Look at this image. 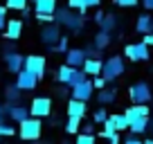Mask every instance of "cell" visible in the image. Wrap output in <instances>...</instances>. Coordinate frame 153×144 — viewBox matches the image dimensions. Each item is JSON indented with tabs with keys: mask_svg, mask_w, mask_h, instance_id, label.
Listing matches in <instances>:
<instances>
[{
	"mask_svg": "<svg viewBox=\"0 0 153 144\" xmlns=\"http://www.w3.org/2000/svg\"><path fill=\"white\" fill-rule=\"evenodd\" d=\"M54 16H56V23L63 25V27H68L70 32L79 34L83 29V14H72L70 7H56V11H54Z\"/></svg>",
	"mask_w": 153,
	"mask_h": 144,
	"instance_id": "1",
	"label": "cell"
},
{
	"mask_svg": "<svg viewBox=\"0 0 153 144\" xmlns=\"http://www.w3.org/2000/svg\"><path fill=\"white\" fill-rule=\"evenodd\" d=\"M43 133V124L38 122V117H27L25 122L18 124V135L20 140H27V142H36Z\"/></svg>",
	"mask_w": 153,
	"mask_h": 144,
	"instance_id": "2",
	"label": "cell"
},
{
	"mask_svg": "<svg viewBox=\"0 0 153 144\" xmlns=\"http://www.w3.org/2000/svg\"><path fill=\"white\" fill-rule=\"evenodd\" d=\"M122 74H124V59L115 54V56H110L108 61L104 63V70H101V77H104V79H106L108 83H113L115 79H117V77H122Z\"/></svg>",
	"mask_w": 153,
	"mask_h": 144,
	"instance_id": "3",
	"label": "cell"
},
{
	"mask_svg": "<svg viewBox=\"0 0 153 144\" xmlns=\"http://www.w3.org/2000/svg\"><path fill=\"white\" fill-rule=\"evenodd\" d=\"M29 113L32 117H50L52 115V99L50 97H34L29 104Z\"/></svg>",
	"mask_w": 153,
	"mask_h": 144,
	"instance_id": "4",
	"label": "cell"
},
{
	"mask_svg": "<svg viewBox=\"0 0 153 144\" xmlns=\"http://www.w3.org/2000/svg\"><path fill=\"white\" fill-rule=\"evenodd\" d=\"M5 113H7V117L9 120H14V122H25L27 117H32V113H29V108H25L20 101H7V106H5Z\"/></svg>",
	"mask_w": 153,
	"mask_h": 144,
	"instance_id": "5",
	"label": "cell"
},
{
	"mask_svg": "<svg viewBox=\"0 0 153 144\" xmlns=\"http://www.w3.org/2000/svg\"><path fill=\"white\" fill-rule=\"evenodd\" d=\"M61 39H63L61 27H59V25H54V23L45 25V27L41 29V41H43V43L48 45V48H54V45H56Z\"/></svg>",
	"mask_w": 153,
	"mask_h": 144,
	"instance_id": "6",
	"label": "cell"
},
{
	"mask_svg": "<svg viewBox=\"0 0 153 144\" xmlns=\"http://www.w3.org/2000/svg\"><path fill=\"white\" fill-rule=\"evenodd\" d=\"M131 101L133 104H149L151 101V88H149V83H144V81H140V83H135L133 88H131Z\"/></svg>",
	"mask_w": 153,
	"mask_h": 144,
	"instance_id": "7",
	"label": "cell"
},
{
	"mask_svg": "<svg viewBox=\"0 0 153 144\" xmlns=\"http://www.w3.org/2000/svg\"><path fill=\"white\" fill-rule=\"evenodd\" d=\"M124 54L131 59V61H146L151 54H149V45L144 43H131V45H126V50H124Z\"/></svg>",
	"mask_w": 153,
	"mask_h": 144,
	"instance_id": "8",
	"label": "cell"
},
{
	"mask_svg": "<svg viewBox=\"0 0 153 144\" xmlns=\"http://www.w3.org/2000/svg\"><path fill=\"white\" fill-rule=\"evenodd\" d=\"M38 74H34L32 70H27V68H23V70L16 74V83L20 86V90H34L36 88V83H38Z\"/></svg>",
	"mask_w": 153,
	"mask_h": 144,
	"instance_id": "9",
	"label": "cell"
},
{
	"mask_svg": "<svg viewBox=\"0 0 153 144\" xmlns=\"http://www.w3.org/2000/svg\"><path fill=\"white\" fill-rule=\"evenodd\" d=\"M25 68L32 70L34 74H38V77H43L45 74V56H41V54H29V56H25Z\"/></svg>",
	"mask_w": 153,
	"mask_h": 144,
	"instance_id": "10",
	"label": "cell"
},
{
	"mask_svg": "<svg viewBox=\"0 0 153 144\" xmlns=\"http://www.w3.org/2000/svg\"><path fill=\"white\" fill-rule=\"evenodd\" d=\"M86 50H81V48H70L65 52V63L68 65H72V68H83V63H86Z\"/></svg>",
	"mask_w": 153,
	"mask_h": 144,
	"instance_id": "11",
	"label": "cell"
},
{
	"mask_svg": "<svg viewBox=\"0 0 153 144\" xmlns=\"http://www.w3.org/2000/svg\"><path fill=\"white\" fill-rule=\"evenodd\" d=\"M92 90H95V83H90L86 79V81H81V83H76L74 88H72V97H74V99H81V101H88L92 97Z\"/></svg>",
	"mask_w": 153,
	"mask_h": 144,
	"instance_id": "12",
	"label": "cell"
},
{
	"mask_svg": "<svg viewBox=\"0 0 153 144\" xmlns=\"http://www.w3.org/2000/svg\"><path fill=\"white\" fill-rule=\"evenodd\" d=\"M5 63H7V70L16 74V72H20L25 68V56H20L16 50L14 52H5Z\"/></svg>",
	"mask_w": 153,
	"mask_h": 144,
	"instance_id": "13",
	"label": "cell"
},
{
	"mask_svg": "<svg viewBox=\"0 0 153 144\" xmlns=\"http://www.w3.org/2000/svg\"><path fill=\"white\" fill-rule=\"evenodd\" d=\"M20 34H23V20L20 18H11L7 20V27H5V39L7 41H18Z\"/></svg>",
	"mask_w": 153,
	"mask_h": 144,
	"instance_id": "14",
	"label": "cell"
},
{
	"mask_svg": "<svg viewBox=\"0 0 153 144\" xmlns=\"http://www.w3.org/2000/svg\"><path fill=\"white\" fill-rule=\"evenodd\" d=\"M151 115V108L146 104H133L131 108H126V117L128 122H135V120H142V117H149Z\"/></svg>",
	"mask_w": 153,
	"mask_h": 144,
	"instance_id": "15",
	"label": "cell"
},
{
	"mask_svg": "<svg viewBox=\"0 0 153 144\" xmlns=\"http://www.w3.org/2000/svg\"><path fill=\"white\" fill-rule=\"evenodd\" d=\"M86 111H88V108H86V101L74 99V97L68 101V117H81V120H83Z\"/></svg>",
	"mask_w": 153,
	"mask_h": 144,
	"instance_id": "16",
	"label": "cell"
},
{
	"mask_svg": "<svg viewBox=\"0 0 153 144\" xmlns=\"http://www.w3.org/2000/svg\"><path fill=\"white\" fill-rule=\"evenodd\" d=\"M101 70H104L101 59H86V63H83V72H86L88 77H99Z\"/></svg>",
	"mask_w": 153,
	"mask_h": 144,
	"instance_id": "17",
	"label": "cell"
},
{
	"mask_svg": "<svg viewBox=\"0 0 153 144\" xmlns=\"http://www.w3.org/2000/svg\"><path fill=\"white\" fill-rule=\"evenodd\" d=\"M56 11V0H36L34 2V14H54Z\"/></svg>",
	"mask_w": 153,
	"mask_h": 144,
	"instance_id": "18",
	"label": "cell"
},
{
	"mask_svg": "<svg viewBox=\"0 0 153 144\" xmlns=\"http://www.w3.org/2000/svg\"><path fill=\"white\" fill-rule=\"evenodd\" d=\"M135 29H137L140 34L153 32V18H151L149 14H140V16H137V23H135Z\"/></svg>",
	"mask_w": 153,
	"mask_h": 144,
	"instance_id": "19",
	"label": "cell"
},
{
	"mask_svg": "<svg viewBox=\"0 0 153 144\" xmlns=\"http://www.w3.org/2000/svg\"><path fill=\"white\" fill-rule=\"evenodd\" d=\"M74 70H76V68L68 65V63H65V65H61V68L56 70V77H59V81L68 86V83H70V79H72V74H74Z\"/></svg>",
	"mask_w": 153,
	"mask_h": 144,
	"instance_id": "20",
	"label": "cell"
},
{
	"mask_svg": "<svg viewBox=\"0 0 153 144\" xmlns=\"http://www.w3.org/2000/svg\"><path fill=\"white\" fill-rule=\"evenodd\" d=\"M110 122L115 124V128H117V131H124V128H128V126H131V122H128V117H126V113H120V115H110Z\"/></svg>",
	"mask_w": 153,
	"mask_h": 144,
	"instance_id": "21",
	"label": "cell"
},
{
	"mask_svg": "<svg viewBox=\"0 0 153 144\" xmlns=\"http://www.w3.org/2000/svg\"><path fill=\"white\" fill-rule=\"evenodd\" d=\"M115 97H117V92H115L113 88H101L99 95H97V99H99V104H113Z\"/></svg>",
	"mask_w": 153,
	"mask_h": 144,
	"instance_id": "22",
	"label": "cell"
},
{
	"mask_svg": "<svg viewBox=\"0 0 153 144\" xmlns=\"http://www.w3.org/2000/svg\"><path fill=\"white\" fill-rule=\"evenodd\" d=\"M131 133H135V135H140V133H144V131L149 128V117H142V120H135V122H131Z\"/></svg>",
	"mask_w": 153,
	"mask_h": 144,
	"instance_id": "23",
	"label": "cell"
},
{
	"mask_svg": "<svg viewBox=\"0 0 153 144\" xmlns=\"http://www.w3.org/2000/svg\"><path fill=\"white\" fill-rule=\"evenodd\" d=\"M79 131H81V117H68V122H65V133L74 135V133H79Z\"/></svg>",
	"mask_w": 153,
	"mask_h": 144,
	"instance_id": "24",
	"label": "cell"
},
{
	"mask_svg": "<svg viewBox=\"0 0 153 144\" xmlns=\"http://www.w3.org/2000/svg\"><path fill=\"white\" fill-rule=\"evenodd\" d=\"M20 86L18 83H9L7 86V90H5V95H7V101H20Z\"/></svg>",
	"mask_w": 153,
	"mask_h": 144,
	"instance_id": "25",
	"label": "cell"
},
{
	"mask_svg": "<svg viewBox=\"0 0 153 144\" xmlns=\"http://www.w3.org/2000/svg\"><path fill=\"white\" fill-rule=\"evenodd\" d=\"M92 43H95L99 50H104L106 45L110 43V32H106V29H99V34L95 36V41H92Z\"/></svg>",
	"mask_w": 153,
	"mask_h": 144,
	"instance_id": "26",
	"label": "cell"
},
{
	"mask_svg": "<svg viewBox=\"0 0 153 144\" xmlns=\"http://www.w3.org/2000/svg\"><path fill=\"white\" fill-rule=\"evenodd\" d=\"M115 25H117V18H115L113 14H104V18H101L99 27H101V29H106V32H113Z\"/></svg>",
	"mask_w": 153,
	"mask_h": 144,
	"instance_id": "27",
	"label": "cell"
},
{
	"mask_svg": "<svg viewBox=\"0 0 153 144\" xmlns=\"http://www.w3.org/2000/svg\"><path fill=\"white\" fill-rule=\"evenodd\" d=\"M101 126H104V128H101V137H106V140H110L115 133H117V128H115V124L110 122V117H108V120H106Z\"/></svg>",
	"mask_w": 153,
	"mask_h": 144,
	"instance_id": "28",
	"label": "cell"
},
{
	"mask_svg": "<svg viewBox=\"0 0 153 144\" xmlns=\"http://www.w3.org/2000/svg\"><path fill=\"white\" fill-rule=\"evenodd\" d=\"M81 81H86V72L76 68V70H74V74H72V79H70V83H68V86H70V88H74L76 83H81Z\"/></svg>",
	"mask_w": 153,
	"mask_h": 144,
	"instance_id": "29",
	"label": "cell"
},
{
	"mask_svg": "<svg viewBox=\"0 0 153 144\" xmlns=\"http://www.w3.org/2000/svg\"><path fill=\"white\" fill-rule=\"evenodd\" d=\"M68 7H70V9H76L79 14H86L88 11V7H86L83 0H68Z\"/></svg>",
	"mask_w": 153,
	"mask_h": 144,
	"instance_id": "30",
	"label": "cell"
},
{
	"mask_svg": "<svg viewBox=\"0 0 153 144\" xmlns=\"http://www.w3.org/2000/svg\"><path fill=\"white\" fill-rule=\"evenodd\" d=\"M29 0H7V7L9 9H16V11H23L25 7H27Z\"/></svg>",
	"mask_w": 153,
	"mask_h": 144,
	"instance_id": "31",
	"label": "cell"
},
{
	"mask_svg": "<svg viewBox=\"0 0 153 144\" xmlns=\"http://www.w3.org/2000/svg\"><path fill=\"white\" fill-rule=\"evenodd\" d=\"M83 50H86V56H88V59H99V56H101V54H99L101 50L97 48L95 43H92V45H86V48H83Z\"/></svg>",
	"mask_w": 153,
	"mask_h": 144,
	"instance_id": "32",
	"label": "cell"
},
{
	"mask_svg": "<svg viewBox=\"0 0 153 144\" xmlns=\"http://www.w3.org/2000/svg\"><path fill=\"white\" fill-rule=\"evenodd\" d=\"M50 50H52V52H63V54H65L68 50H70V48H68V36H63V39L59 41L54 48H50Z\"/></svg>",
	"mask_w": 153,
	"mask_h": 144,
	"instance_id": "33",
	"label": "cell"
},
{
	"mask_svg": "<svg viewBox=\"0 0 153 144\" xmlns=\"http://www.w3.org/2000/svg\"><path fill=\"white\" fill-rule=\"evenodd\" d=\"M14 133H16L14 126H9L7 122H0V135H7V137H11Z\"/></svg>",
	"mask_w": 153,
	"mask_h": 144,
	"instance_id": "34",
	"label": "cell"
},
{
	"mask_svg": "<svg viewBox=\"0 0 153 144\" xmlns=\"http://www.w3.org/2000/svg\"><path fill=\"white\" fill-rule=\"evenodd\" d=\"M36 20H38V23L50 25V23H54V20H56V16H54V14H36Z\"/></svg>",
	"mask_w": 153,
	"mask_h": 144,
	"instance_id": "35",
	"label": "cell"
},
{
	"mask_svg": "<svg viewBox=\"0 0 153 144\" xmlns=\"http://www.w3.org/2000/svg\"><path fill=\"white\" fill-rule=\"evenodd\" d=\"M74 144H95V137H92L90 133H81L79 137H76Z\"/></svg>",
	"mask_w": 153,
	"mask_h": 144,
	"instance_id": "36",
	"label": "cell"
},
{
	"mask_svg": "<svg viewBox=\"0 0 153 144\" xmlns=\"http://www.w3.org/2000/svg\"><path fill=\"white\" fill-rule=\"evenodd\" d=\"M7 9H9L7 5H0V29L7 27Z\"/></svg>",
	"mask_w": 153,
	"mask_h": 144,
	"instance_id": "37",
	"label": "cell"
},
{
	"mask_svg": "<svg viewBox=\"0 0 153 144\" xmlns=\"http://www.w3.org/2000/svg\"><path fill=\"white\" fill-rule=\"evenodd\" d=\"M108 117H110V115H106L104 108H97V113H95V122H97V124H104Z\"/></svg>",
	"mask_w": 153,
	"mask_h": 144,
	"instance_id": "38",
	"label": "cell"
},
{
	"mask_svg": "<svg viewBox=\"0 0 153 144\" xmlns=\"http://www.w3.org/2000/svg\"><path fill=\"white\" fill-rule=\"evenodd\" d=\"M81 131L83 133H95V124H92V122H86V124H81Z\"/></svg>",
	"mask_w": 153,
	"mask_h": 144,
	"instance_id": "39",
	"label": "cell"
},
{
	"mask_svg": "<svg viewBox=\"0 0 153 144\" xmlns=\"http://www.w3.org/2000/svg\"><path fill=\"white\" fill-rule=\"evenodd\" d=\"M140 0H117V5L120 7H135Z\"/></svg>",
	"mask_w": 153,
	"mask_h": 144,
	"instance_id": "40",
	"label": "cell"
},
{
	"mask_svg": "<svg viewBox=\"0 0 153 144\" xmlns=\"http://www.w3.org/2000/svg\"><path fill=\"white\" fill-rule=\"evenodd\" d=\"M106 83H108V81H106V79L101 77V74L95 79V88H99V90H101V88H106Z\"/></svg>",
	"mask_w": 153,
	"mask_h": 144,
	"instance_id": "41",
	"label": "cell"
},
{
	"mask_svg": "<svg viewBox=\"0 0 153 144\" xmlns=\"http://www.w3.org/2000/svg\"><path fill=\"white\" fill-rule=\"evenodd\" d=\"M144 43H146V45H153V32L144 34Z\"/></svg>",
	"mask_w": 153,
	"mask_h": 144,
	"instance_id": "42",
	"label": "cell"
},
{
	"mask_svg": "<svg viewBox=\"0 0 153 144\" xmlns=\"http://www.w3.org/2000/svg\"><path fill=\"white\" fill-rule=\"evenodd\" d=\"M83 2H86V7H99L101 0H83Z\"/></svg>",
	"mask_w": 153,
	"mask_h": 144,
	"instance_id": "43",
	"label": "cell"
},
{
	"mask_svg": "<svg viewBox=\"0 0 153 144\" xmlns=\"http://www.w3.org/2000/svg\"><path fill=\"white\" fill-rule=\"evenodd\" d=\"M124 144H144V142H142V140H137V137H128Z\"/></svg>",
	"mask_w": 153,
	"mask_h": 144,
	"instance_id": "44",
	"label": "cell"
},
{
	"mask_svg": "<svg viewBox=\"0 0 153 144\" xmlns=\"http://www.w3.org/2000/svg\"><path fill=\"white\" fill-rule=\"evenodd\" d=\"M142 5L146 7L149 11H153V0H142Z\"/></svg>",
	"mask_w": 153,
	"mask_h": 144,
	"instance_id": "45",
	"label": "cell"
},
{
	"mask_svg": "<svg viewBox=\"0 0 153 144\" xmlns=\"http://www.w3.org/2000/svg\"><path fill=\"white\" fill-rule=\"evenodd\" d=\"M108 142H110V144H120V137H117V133H115V135H113V137H110V140H108Z\"/></svg>",
	"mask_w": 153,
	"mask_h": 144,
	"instance_id": "46",
	"label": "cell"
},
{
	"mask_svg": "<svg viewBox=\"0 0 153 144\" xmlns=\"http://www.w3.org/2000/svg\"><path fill=\"white\" fill-rule=\"evenodd\" d=\"M5 115H7V113H5V106H2V104H0V122H2V120H5Z\"/></svg>",
	"mask_w": 153,
	"mask_h": 144,
	"instance_id": "47",
	"label": "cell"
},
{
	"mask_svg": "<svg viewBox=\"0 0 153 144\" xmlns=\"http://www.w3.org/2000/svg\"><path fill=\"white\" fill-rule=\"evenodd\" d=\"M144 144H153V140H146V142H144Z\"/></svg>",
	"mask_w": 153,
	"mask_h": 144,
	"instance_id": "48",
	"label": "cell"
},
{
	"mask_svg": "<svg viewBox=\"0 0 153 144\" xmlns=\"http://www.w3.org/2000/svg\"><path fill=\"white\" fill-rule=\"evenodd\" d=\"M61 144H70V142H68V140H63V142H61Z\"/></svg>",
	"mask_w": 153,
	"mask_h": 144,
	"instance_id": "49",
	"label": "cell"
},
{
	"mask_svg": "<svg viewBox=\"0 0 153 144\" xmlns=\"http://www.w3.org/2000/svg\"><path fill=\"white\" fill-rule=\"evenodd\" d=\"M29 2H36V0H29Z\"/></svg>",
	"mask_w": 153,
	"mask_h": 144,
	"instance_id": "50",
	"label": "cell"
}]
</instances>
